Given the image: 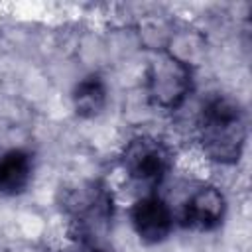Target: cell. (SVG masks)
<instances>
[{
    "instance_id": "obj_2",
    "label": "cell",
    "mask_w": 252,
    "mask_h": 252,
    "mask_svg": "<svg viewBox=\"0 0 252 252\" xmlns=\"http://www.w3.org/2000/svg\"><path fill=\"white\" fill-rule=\"evenodd\" d=\"M69 213L79 244L104 242L102 236L106 234L112 215V201L104 187L96 183L81 187L69 199Z\"/></svg>"
},
{
    "instance_id": "obj_9",
    "label": "cell",
    "mask_w": 252,
    "mask_h": 252,
    "mask_svg": "<svg viewBox=\"0 0 252 252\" xmlns=\"http://www.w3.org/2000/svg\"><path fill=\"white\" fill-rule=\"evenodd\" d=\"M81 252H112L106 242H87V244H81Z\"/></svg>"
},
{
    "instance_id": "obj_4",
    "label": "cell",
    "mask_w": 252,
    "mask_h": 252,
    "mask_svg": "<svg viewBox=\"0 0 252 252\" xmlns=\"http://www.w3.org/2000/svg\"><path fill=\"white\" fill-rule=\"evenodd\" d=\"M122 165L130 179L142 185H158L169 165H171V154L163 142L150 136L134 138L122 156Z\"/></svg>"
},
{
    "instance_id": "obj_8",
    "label": "cell",
    "mask_w": 252,
    "mask_h": 252,
    "mask_svg": "<svg viewBox=\"0 0 252 252\" xmlns=\"http://www.w3.org/2000/svg\"><path fill=\"white\" fill-rule=\"evenodd\" d=\"M73 108L81 118H93L106 104V87L98 75H87L73 89Z\"/></svg>"
},
{
    "instance_id": "obj_1",
    "label": "cell",
    "mask_w": 252,
    "mask_h": 252,
    "mask_svg": "<svg viewBox=\"0 0 252 252\" xmlns=\"http://www.w3.org/2000/svg\"><path fill=\"white\" fill-rule=\"evenodd\" d=\"M199 142L203 152L219 163H236L242 156L248 126L240 102L226 94L211 96L199 114Z\"/></svg>"
},
{
    "instance_id": "obj_5",
    "label": "cell",
    "mask_w": 252,
    "mask_h": 252,
    "mask_svg": "<svg viewBox=\"0 0 252 252\" xmlns=\"http://www.w3.org/2000/svg\"><path fill=\"white\" fill-rule=\"evenodd\" d=\"M130 219L136 234L148 244H156L167 238L173 226L171 211L167 203L158 195H146L138 199L130 211Z\"/></svg>"
},
{
    "instance_id": "obj_6",
    "label": "cell",
    "mask_w": 252,
    "mask_h": 252,
    "mask_svg": "<svg viewBox=\"0 0 252 252\" xmlns=\"http://www.w3.org/2000/svg\"><path fill=\"white\" fill-rule=\"evenodd\" d=\"M224 211V195L217 187H201L183 205L181 220L185 226L195 230H213L222 222Z\"/></svg>"
},
{
    "instance_id": "obj_3",
    "label": "cell",
    "mask_w": 252,
    "mask_h": 252,
    "mask_svg": "<svg viewBox=\"0 0 252 252\" xmlns=\"http://www.w3.org/2000/svg\"><path fill=\"white\" fill-rule=\"evenodd\" d=\"M191 91V69L171 53L158 55L148 69V93L154 104L177 108Z\"/></svg>"
},
{
    "instance_id": "obj_7",
    "label": "cell",
    "mask_w": 252,
    "mask_h": 252,
    "mask_svg": "<svg viewBox=\"0 0 252 252\" xmlns=\"http://www.w3.org/2000/svg\"><path fill=\"white\" fill-rule=\"evenodd\" d=\"M32 179V158L24 150L0 156V195H20Z\"/></svg>"
}]
</instances>
